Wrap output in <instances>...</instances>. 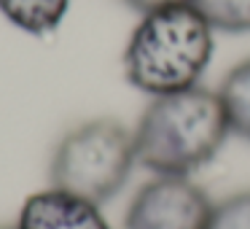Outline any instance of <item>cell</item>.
Instances as JSON below:
<instances>
[{
    "mask_svg": "<svg viewBox=\"0 0 250 229\" xmlns=\"http://www.w3.org/2000/svg\"><path fill=\"white\" fill-rule=\"evenodd\" d=\"M229 135L218 92L191 87L151 97L135 127L137 164L153 175H191L218 157Z\"/></svg>",
    "mask_w": 250,
    "mask_h": 229,
    "instance_id": "cell-1",
    "label": "cell"
},
{
    "mask_svg": "<svg viewBox=\"0 0 250 229\" xmlns=\"http://www.w3.org/2000/svg\"><path fill=\"white\" fill-rule=\"evenodd\" d=\"M215 49V30L191 3L143 14L124 49V76L148 97L199 87Z\"/></svg>",
    "mask_w": 250,
    "mask_h": 229,
    "instance_id": "cell-2",
    "label": "cell"
},
{
    "mask_svg": "<svg viewBox=\"0 0 250 229\" xmlns=\"http://www.w3.org/2000/svg\"><path fill=\"white\" fill-rule=\"evenodd\" d=\"M135 164V132L116 119H92L57 143L49 162V186L105 205L126 186Z\"/></svg>",
    "mask_w": 250,
    "mask_h": 229,
    "instance_id": "cell-3",
    "label": "cell"
},
{
    "mask_svg": "<svg viewBox=\"0 0 250 229\" xmlns=\"http://www.w3.org/2000/svg\"><path fill=\"white\" fill-rule=\"evenodd\" d=\"M212 202L188 175H156L137 189L124 229H205Z\"/></svg>",
    "mask_w": 250,
    "mask_h": 229,
    "instance_id": "cell-4",
    "label": "cell"
},
{
    "mask_svg": "<svg viewBox=\"0 0 250 229\" xmlns=\"http://www.w3.org/2000/svg\"><path fill=\"white\" fill-rule=\"evenodd\" d=\"M14 227L17 229H110V224L103 216L97 202L49 186V189L35 191L24 200Z\"/></svg>",
    "mask_w": 250,
    "mask_h": 229,
    "instance_id": "cell-5",
    "label": "cell"
},
{
    "mask_svg": "<svg viewBox=\"0 0 250 229\" xmlns=\"http://www.w3.org/2000/svg\"><path fill=\"white\" fill-rule=\"evenodd\" d=\"M70 0H0V14L27 35H51L62 24Z\"/></svg>",
    "mask_w": 250,
    "mask_h": 229,
    "instance_id": "cell-6",
    "label": "cell"
},
{
    "mask_svg": "<svg viewBox=\"0 0 250 229\" xmlns=\"http://www.w3.org/2000/svg\"><path fill=\"white\" fill-rule=\"evenodd\" d=\"M218 97L226 111V121L234 137L250 143V57L231 68L218 87Z\"/></svg>",
    "mask_w": 250,
    "mask_h": 229,
    "instance_id": "cell-7",
    "label": "cell"
},
{
    "mask_svg": "<svg viewBox=\"0 0 250 229\" xmlns=\"http://www.w3.org/2000/svg\"><path fill=\"white\" fill-rule=\"evenodd\" d=\"M191 6L207 19L215 33H250V0H191Z\"/></svg>",
    "mask_w": 250,
    "mask_h": 229,
    "instance_id": "cell-8",
    "label": "cell"
},
{
    "mask_svg": "<svg viewBox=\"0 0 250 229\" xmlns=\"http://www.w3.org/2000/svg\"><path fill=\"white\" fill-rule=\"evenodd\" d=\"M205 229H250V191H239L212 202Z\"/></svg>",
    "mask_w": 250,
    "mask_h": 229,
    "instance_id": "cell-9",
    "label": "cell"
},
{
    "mask_svg": "<svg viewBox=\"0 0 250 229\" xmlns=\"http://www.w3.org/2000/svg\"><path fill=\"white\" fill-rule=\"evenodd\" d=\"M124 3L143 17V14L159 11V8H167V6H178V3H191V0H124Z\"/></svg>",
    "mask_w": 250,
    "mask_h": 229,
    "instance_id": "cell-10",
    "label": "cell"
},
{
    "mask_svg": "<svg viewBox=\"0 0 250 229\" xmlns=\"http://www.w3.org/2000/svg\"><path fill=\"white\" fill-rule=\"evenodd\" d=\"M0 229H17L14 224H0Z\"/></svg>",
    "mask_w": 250,
    "mask_h": 229,
    "instance_id": "cell-11",
    "label": "cell"
}]
</instances>
